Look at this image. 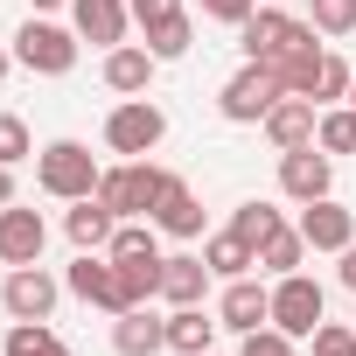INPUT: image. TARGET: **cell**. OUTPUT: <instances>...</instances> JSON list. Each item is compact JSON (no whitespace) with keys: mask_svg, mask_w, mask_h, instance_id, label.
<instances>
[{"mask_svg":"<svg viewBox=\"0 0 356 356\" xmlns=\"http://www.w3.org/2000/svg\"><path fill=\"white\" fill-rule=\"evenodd\" d=\"M8 70H15V49H8V42H0V77H8Z\"/></svg>","mask_w":356,"mask_h":356,"instance_id":"cell-38","label":"cell"},{"mask_svg":"<svg viewBox=\"0 0 356 356\" xmlns=\"http://www.w3.org/2000/svg\"><path fill=\"white\" fill-rule=\"evenodd\" d=\"M35 154V133H29V119L22 112H0V161H8V168H22Z\"/></svg>","mask_w":356,"mask_h":356,"instance_id":"cell-30","label":"cell"},{"mask_svg":"<svg viewBox=\"0 0 356 356\" xmlns=\"http://www.w3.org/2000/svg\"><path fill=\"white\" fill-rule=\"evenodd\" d=\"M280 224H286V217H280V210H273V203H259V196H252V203H238V210H231V231H238V238H245V245H252V252H259V245H266V238H273V231H280Z\"/></svg>","mask_w":356,"mask_h":356,"instance_id":"cell-26","label":"cell"},{"mask_svg":"<svg viewBox=\"0 0 356 356\" xmlns=\"http://www.w3.org/2000/svg\"><path fill=\"white\" fill-rule=\"evenodd\" d=\"M161 140H168V112H161L154 98H119V105L105 112V147H112V154L147 161Z\"/></svg>","mask_w":356,"mask_h":356,"instance_id":"cell-5","label":"cell"},{"mask_svg":"<svg viewBox=\"0 0 356 356\" xmlns=\"http://www.w3.org/2000/svg\"><path fill=\"white\" fill-rule=\"evenodd\" d=\"M154 70H161V56H154L147 42H119V49H105V63H98L105 91H119V98H147V91H154Z\"/></svg>","mask_w":356,"mask_h":356,"instance_id":"cell-13","label":"cell"},{"mask_svg":"<svg viewBox=\"0 0 356 356\" xmlns=\"http://www.w3.org/2000/svg\"><path fill=\"white\" fill-rule=\"evenodd\" d=\"M342 286H349V293H356V245H349V252H342Z\"/></svg>","mask_w":356,"mask_h":356,"instance_id":"cell-37","label":"cell"},{"mask_svg":"<svg viewBox=\"0 0 356 356\" xmlns=\"http://www.w3.org/2000/svg\"><path fill=\"white\" fill-rule=\"evenodd\" d=\"M321 321H328V293H321V280H307V273H280V280H273V328H286L293 342H307Z\"/></svg>","mask_w":356,"mask_h":356,"instance_id":"cell-6","label":"cell"},{"mask_svg":"<svg viewBox=\"0 0 356 356\" xmlns=\"http://www.w3.org/2000/svg\"><path fill=\"white\" fill-rule=\"evenodd\" d=\"M0 356H70V342H63L49 321H15L8 342H0Z\"/></svg>","mask_w":356,"mask_h":356,"instance_id":"cell-23","label":"cell"},{"mask_svg":"<svg viewBox=\"0 0 356 356\" xmlns=\"http://www.w3.org/2000/svg\"><path fill=\"white\" fill-rule=\"evenodd\" d=\"M112 349H119V356H161V349H168V314H154V307L112 314Z\"/></svg>","mask_w":356,"mask_h":356,"instance_id":"cell-19","label":"cell"},{"mask_svg":"<svg viewBox=\"0 0 356 356\" xmlns=\"http://www.w3.org/2000/svg\"><path fill=\"white\" fill-rule=\"evenodd\" d=\"M63 286H70L84 307H105V314H126V307H133L126 273L112 266V252H77V266L63 273Z\"/></svg>","mask_w":356,"mask_h":356,"instance_id":"cell-9","label":"cell"},{"mask_svg":"<svg viewBox=\"0 0 356 356\" xmlns=\"http://www.w3.org/2000/svg\"><path fill=\"white\" fill-rule=\"evenodd\" d=\"M210 266H203V252H175V259H161V300L168 307H203V293H210Z\"/></svg>","mask_w":356,"mask_h":356,"instance_id":"cell-17","label":"cell"},{"mask_svg":"<svg viewBox=\"0 0 356 356\" xmlns=\"http://www.w3.org/2000/svg\"><path fill=\"white\" fill-rule=\"evenodd\" d=\"M119 266H140V259H161V238H154V217L140 224V217H126L119 231H112V245H105Z\"/></svg>","mask_w":356,"mask_h":356,"instance_id":"cell-25","label":"cell"},{"mask_svg":"<svg viewBox=\"0 0 356 356\" xmlns=\"http://www.w3.org/2000/svg\"><path fill=\"white\" fill-rule=\"evenodd\" d=\"M217 314H203V307H168V349L175 356H203L210 342H217Z\"/></svg>","mask_w":356,"mask_h":356,"instance_id":"cell-21","label":"cell"},{"mask_svg":"<svg viewBox=\"0 0 356 356\" xmlns=\"http://www.w3.org/2000/svg\"><path fill=\"white\" fill-rule=\"evenodd\" d=\"M63 293L70 286L49 266H8V280H0V307H8V321H49Z\"/></svg>","mask_w":356,"mask_h":356,"instance_id":"cell-8","label":"cell"},{"mask_svg":"<svg viewBox=\"0 0 356 356\" xmlns=\"http://www.w3.org/2000/svg\"><path fill=\"white\" fill-rule=\"evenodd\" d=\"M196 8H203V22H224V29H245L259 0H196Z\"/></svg>","mask_w":356,"mask_h":356,"instance_id":"cell-34","label":"cell"},{"mask_svg":"<svg viewBox=\"0 0 356 356\" xmlns=\"http://www.w3.org/2000/svg\"><path fill=\"white\" fill-rule=\"evenodd\" d=\"M300 259H307V238H300V224H280L266 245H259V273H300Z\"/></svg>","mask_w":356,"mask_h":356,"instance_id":"cell-24","label":"cell"},{"mask_svg":"<svg viewBox=\"0 0 356 356\" xmlns=\"http://www.w3.org/2000/svg\"><path fill=\"white\" fill-rule=\"evenodd\" d=\"M314 126H321V105H314V98H280V105L266 112V140H273L280 154L314 147Z\"/></svg>","mask_w":356,"mask_h":356,"instance_id":"cell-18","label":"cell"},{"mask_svg":"<svg viewBox=\"0 0 356 356\" xmlns=\"http://www.w3.org/2000/svg\"><path fill=\"white\" fill-rule=\"evenodd\" d=\"M8 203H15V168L0 161V210H8Z\"/></svg>","mask_w":356,"mask_h":356,"instance_id":"cell-36","label":"cell"},{"mask_svg":"<svg viewBox=\"0 0 356 356\" xmlns=\"http://www.w3.org/2000/svg\"><path fill=\"white\" fill-rule=\"evenodd\" d=\"M349 77H356V70H349L335 49H321V77H314V98H321V105H328V98H349Z\"/></svg>","mask_w":356,"mask_h":356,"instance_id":"cell-31","label":"cell"},{"mask_svg":"<svg viewBox=\"0 0 356 356\" xmlns=\"http://www.w3.org/2000/svg\"><path fill=\"white\" fill-rule=\"evenodd\" d=\"M349 105H356V77H349Z\"/></svg>","mask_w":356,"mask_h":356,"instance_id":"cell-40","label":"cell"},{"mask_svg":"<svg viewBox=\"0 0 356 356\" xmlns=\"http://www.w3.org/2000/svg\"><path fill=\"white\" fill-rule=\"evenodd\" d=\"M293 224H300L307 252H335V259H342V252L356 245V210H342L335 196H314V203H300V217H293Z\"/></svg>","mask_w":356,"mask_h":356,"instance_id":"cell-10","label":"cell"},{"mask_svg":"<svg viewBox=\"0 0 356 356\" xmlns=\"http://www.w3.org/2000/svg\"><path fill=\"white\" fill-rule=\"evenodd\" d=\"M307 22H314V35L342 42V35H356V0H307Z\"/></svg>","mask_w":356,"mask_h":356,"instance_id":"cell-29","label":"cell"},{"mask_svg":"<svg viewBox=\"0 0 356 356\" xmlns=\"http://www.w3.org/2000/svg\"><path fill=\"white\" fill-rule=\"evenodd\" d=\"M154 231H168V238H203V203H196V189L182 182V175H161V196H154Z\"/></svg>","mask_w":356,"mask_h":356,"instance_id":"cell-12","label":"cell"},{"mask_svg":"<svg viewBox=\"0 0 356 356\" xmlns=\"http://www.w3.org/2000/svg\"><path fill=\"white\" fill-rule=\"evenodd\" d=\"M140 35H147V49H154L161 63H175V56H189V49H196V29H189V15L154 22V29H140Z\"/></svg>","mask_w":356,"mask_h":356,"instance_id":"cell-27","label":"cell"},{"mask_svg":"<svg viewBox=\"0 0 356 356\" xmlns=\"http://www.w3.org/2000/svg\"><path fill=\"white\" fill-rule=\"evenodd\" d=\"M77 29H56V22H42V15H29L22 29H15V63L29 70V77H70L77 70Z\"/></svg>","mask_w":356,"mask_h":356,"instance_id":"cell-3","label":"cell"},{"mask_svg":"<svg viewBox=\"0 0 356 356\" xmlns=\"http://www.w3.org/2000/svg\"><path fill=\"white\" fill-rule=\"evenodd\" d=\"M112 231H119V217H112L98 196L70 203V217H63V238H70L77 252H105V245H112Z\"/></svg>","mask_w":356,"mask_h":356,"instance_id":"cell-20","label":"cell"},{"mask_svg":"<svg viewBox=\"0 0 356 356\" xmlns=\"http://www.w3.org/2000/svg\"><path fill=\"white\" fill-rule=\"evenodd\" d=\"M286 98V84H280V70L273 63H245L238 77H224V91H217V112L231 119V126H266V112Z\"/></svg>","mask_w":356,"mask_h":356,"instance_id":"cell-4","label":"cell"},{"mask_svg":"<svg viewBox=\"0 0 356 356\" xmlns=\"http://www.w3.org/2000/svg\"><path fill=\"white\" fill-rule=\"evenodd\" d=\"M238 356H293V335H286V328H273V321H266V328H252V335H245V342H238Z\"/></svg>","mask_w":356,"mask_h":356,"instance_id":"cell-32","label":"cell"},{"mask_svg":"<svg viewBox=\"0 0 356 356\" xmlns=\"http://www.w3.org/2000/svg\"><path fill=\"white\" fill-rule=\"evenodd\" d=\"M217 321H224L231 335L266 328V321H273V286H259L252 273H245V280H224V293H217Z\"/></svg>","mask_w":356,"mask_h":356,"instance_id":"cell-14","label":"cell"},{"mask_svg":"<svg viewBox=\"0 0 356 356\" xmlns=\"http://www.w3.org/2000/svg\"><path fill=\"white\" fill-rule=\"evenodd\" d=\"M42 245H49V224L22 203L0 210V266H42Z\"/></svg>","mask_w":356,"mask_h":356,"instance_id":"cell-15","label":"cell"},{"mask_svg":"<svg viewBox=\"0 0 356 356\" xmlns=\"http://www.w3.org/2000/svg\"><path fill=\"white\" fill-rule=\"evenodd\" d=\"M42 8H70V0H35V15H42Z\"/></svg>","mask_w":356,"mask_h":356,"instance_id":"cell-39","label":"cell"},{"mask_svg":"<svg viewBox=\"0 0 356 356\" xmlns=\"http://www.w3.org/2000/svg\"><path fill=\"white\" fill-rule=\"evenodd\" d=\"M98 154L84 147V140H49L42 154H35V189L42 196H56V203H84V196H98Z\"/></svg>","mask_w":356,"mask_h":356,"instance_id":"cell-1","label":"cell"},{"mask_svg":"<svg viewBox=\"0 0 356 356\" xmlns=\"http://www.w3.org/2000/svg\"><path fill=\"white\" fill-rule=\"evenodd\" d=\"M70 29L84 42H98V49H119L126 29H133V8L126 0H70Z\"/></svg>","mask_w":356,"mask_h":356,"instance_id":"cell-16","label":"cell"},{"mask_svg":"<svg viewBox=\"0 0 356 356\" xmlns=\"http://www.w3.org/2000/svg\"><path fill=\"white\" fill-rule=\"evenodd\" d=\"M238 49H245V63H280L293 49H314V22H300V15L273 8V0H259L252 22L238 29Z\"/></svg>","mask_w":356,"mask_h":356,"instance_id":"cell-2","label":"cell"},{"mask_svg":"<svg viewBox=\"0 0 356 356\" xmlns=\"http://www.w3.org/2000/svg\"><path fill=\"white\" fill-rule=\"evenodd\" d=\"M314 147H321V154H356V105H335V112H321V126H314Z\"/></svg>","mask_w":356,"mask_h":356,"instance_id":"cell-28","label":"cell"},{"mask_svg":"<svg viewBox=\"0 0 356 356\" xmlns=\"http://www.w3.org/2000/svg\"><path fill=\"white\" fill-rule=\"evenodd\" d=\"M273 8H280V0H273Z\"/></svg>","mask_w":356,"mask_h":356,"instance_id":"cell-42","label":"cell"},{"mask_svg":"<svg viewBox=\"0 0 356 356\" xmlns=\"http://www.w3.org/2000/svg\"><path fill=\"white\" fill-rule=\"evenodd\" d=\"M307 342H314V356H356V328H342V321H321Z\"/></svg>","mask_w":356,"mask_h":356,"instance_id":"cell-33","label":"cell"},{"mask_svg":"<svg viewBox=\"0 0 356 356\" xmlns=\"http://www.w3.org/2000/svg\"><path fill=\"white\" fill-rule=\"evenodd\" d=\"M328 189H335V154H321V147H293V154H280V196L314 203V196H328Z\"/></svg>","mask_w":356,"mask_h":356,"instance_id":"cell-11","label":"cell"},{"mask_svg":"<svg viewBox=\"0 0 356 356\" xmlns=\"http://www.w3.org/2000/svg\"><path fill=\"white\" fill-rule=\"evenodd\" d=\"M203 356H217V349H203Z\"/></svg>","mask_w":356,"mask_h":356,"instance_id":"cell-41","label":"cell"},{"mask_svg":"<svg viewBox=\"0 0 356 356\" xmlns=\"http://www.w3.org/2000/svg\"><path fill=\"white\" fill-rule=\"evenodd\" d=\"M126 8H133V22H140V29H154V22H175V15H189L182 0H126Z\"/></svg>","mask_w":356,"mask_h":356,"instance_id":"cell-35","label":"cell"},{"mask_svg":"<svg viewBox=\"0 0 356 356\" xmlns=\"http://www.w3.org/2000/svg\"><path fill=\"white\" fill-rule=\"evenodd\" d=\"M203 266H210L217 280H245V273L259 266V252H252V245H245V238H238V231L224 224L217 238H203Z\"/></svg>","mask_w":356,"mask_h":356,"instance_id":"cell-22","label":"cell"},{"mask_svg":"<svg viewBox=\"0 0 356 356\" xmlns=\"http://www.w3.org/2000/svg\"><path fill=\"white\" fill-rule=\"evenodd\" d=\"M161 175H168V168H154V161H119V168L98 175V203H105L119 224H126V217H147L154 196H161Z\"/></svg>","mask_w":356,"mask_h":356,"instance_id":"cell-7","label":"cell"}]
</instances>
